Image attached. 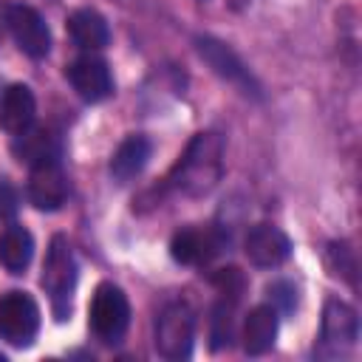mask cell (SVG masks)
Instances as JSON below:
<instances>
[{"instance_id":"ffe728a7","label":"cell","mask_w":362,"mask_h":362,"mask_svg":"<svg viewBox=\"0 0 362 362\" xmlns=\"http://www.w3.org/2000/svg\"><path fill=\"white\" fill-rule=\"evenodd\" d=\"M232 308H235V300H221L212 311V348H223L229 345L232 339Z\"/></svg>"},{"instance_id":"9a60e30c","label":"cell","mask_w":362,"mask_h":362,"mask_svg":"<svg viewBox=\"0 0 362 362\" xmlns=\"http://www.w3.org/2000/svg\"><path fill=\"white\" fill-rule=\"evenodd\" d=\"M34 257V238L25 226L8 223L0 232V263L11 274H23Z\"/></svg>"},{"instance_id":"8992f818","label":"cell","mask_w":362,"mask_h":362,"mask_svg":"<svg viewBox=\"0 0 362 362\" xmlns=\"http://www.w3.org/2000/svg\"><path fill=\"white\" fill-rule=\"evenodd\" d=\"M223 246L226 235L218 226H187L173 235L170 255L184 266H206L223 252Z\"/></svg>"},{"instance_id":"7a4b0ae2","label":"cell","mask_w":362,"mask_h":362,"mask_svg":"<svg viewBox=\"0 0 362 362\" xmlns=\"http://www.w3.org/2000/svg\"><path fill=\"white\" fill-rule=\"evenodd\" d=\"M40 283L51 297L57 320H65L68 311H71V294H74V286H76V260H74V252H71V246L62 235L51 238Z\"/></svg>"},{"instance_id":"30bf717a","label":"cell","mask_w":362,"mask_h":362,"mask_svg":"<svg viewBox=\"0 0 362 362\" xmlns=\"http://www.w3.org/2000/svg\"><path fill=\"white\" fill-rule=\"evenodd\" d=\"M246 257L260 266V269H274L280 263H286V257L291 255V240L283 229L272 226V223H257L249 229L246 235Z\"/></svg>"},{"instance_id":"52a82bcc","label":"cell","mask_w":362,"mask_h":362,"mask_svg":"<svg viewBox=\"0 0 362 362\" xmlns=\"http://www.w3.org/2000/svg\"><path fill=\"white\" fill-rule=\"evenodd\" d=\"M6 25H8L14 42L20 45V51H25L31 59H42L51 51V31H48V25L37 8L23 6V3L8 6L6 8Z\"/></svg>"},{"instance_id":"5bb4252c","label":"cell","mask_w":362,"mask_h":362,"mask_svg":"<svg viewBox=\"0 0 362 362\" xmlns=\"http://www.w3.org/2000/svg\"><path fill=\"white\" fill-rule=\"evenodd\" d=\"M277 339V311L266 305H255L243 322V351L252 356L266 354Z\"/></svg>"},{"instance_id":"7c38bea8","label":"cell","mask_w":362,"mask_h":362,"mask_svg":"<svg viewBox=\"0 0 362 362\" xmlns=\"http://www.w3.org/2000/svg\"><path fill=\"white\" fill-rule=\"evenodd\" d=\"M359 337V317L356 311L345 303V300H337V297H328L325 300V308H322V345L331 348L334 354L339 348H351Z\"/></svg>"},{"instance_id":"cb8c5ba5","label":"cell","mask_w":362,"mask_h":362,"mask_svg":"<svg viewBox=\"0 0 362 362\" xmlns=\"http://www.w3.org/2000/svg\"><path fill=\"white\" fill-rule=\"evenodd\" d=\"M0 42H3V34H0Z\"/></svg>"},{"instance_id":"ac0fdd59","label":"cell","mask_w":362,"mask_h":362,"mask_svg":"<svg viewBox=\"0 0 362 362\" xmlns=\"http://www.w3.org/2000/svg\"><path fill=\"white\" fill-rule=\"evenodd\" d=\"M147 158H150V141H147L144 136H127V139L116 147V153H113V158H110V175H113L119 184H124V181L136 178V175L144 170Z\"/></svg>"},{"instance_id":"5b68a950","label":"cell","mask_w":362,"mask_h":362,"mask_svg":"<svg viewBox=\"0 0 362 362\" xmlns=\"http://www.w3.org/2000/svg\"><path fill=\"white\" fill-rule=\"evenodd\" d=\"M40 331V305L25 291H8L0 297V339L25 348Z\"/></svg>"},{"instance_id":"ba28073f","label":"cell","mask_w":362,"mask_h":362,"mask_svg":"<svg viewBox=\"0 0 362 362\" xmlns=\"http://www.w3.org/2000/svg\"><path fill=\"white\" fill-rule=\"evenodd\" d=\"M68 79L85 102H102L113 93V76L105 59L85 54L68 65Z\"/></svg>"},{"instance_id":"e0dca14e","label":"cell","mask_w":362,"mask_h":362,"mask_svg":"<svg viewBox=\"0 0 362 362\" xmlns=\"http://www.w3.org/2000/svg\"><path fill=\"white\" fill-rule=\"evenodd\" d=\"M11 150L20 161H25L28 167H37V164H45V161H57L59 147H57V139L45 127H28V130L14 136Z\"/></svg>"},{"instance_id":"603a6c76","label":"cell","mask_w":362,"mask_h":362,"mask_svg":"<svg viewBox=\"0 0 362 362\" xmlns=\"http://www.w3.org/2000/svg\"><path fill=\"white\" fill-rule=\"evenodd\" d=\"M17 212V195L8 184H0V218H14Z\"/></svg>"},{"instance_id":"7402d4cb","label":"cell","mask_w":362,"mask_h":362,"mask_svg":"<svg viewBox=\"0 0 362 362\" xmlns=\"http://www.w3.org/2000/svg\"><path fill=\"white\" fill-rule=\"evenodd\" d=\"M266 291H269V305H272L274 311H291V308H294V288H291L288 283L277 280V283H272Z\"/></svg>"},{"instance_id":"2e32d148","label":"cell","mask_w":362,"mask_h":362,"mask_svg":"<svg viewBox=\"0 0 362 362\" xmlns=\"http://www.w3.org/2000/svg\"><path fill=\"white\" fill-rule=\"evenodd\" d=\"M68 34L71 40L85 48V51H96V48H105L107 40H110V28H107V20L93 11V8H76L71 17H68Z\"/></svg>"},{"instance_id":"44dd1931","label":"cell","mask_w":362,"mask_h":362,"mask_svg":"<svg viewBox=\"0 0 362 362\" xmlns=\"http://www.w3.org/2000/svg\"><path fill=\"white\" fill-rule=\"evenodd\" d=\"M212 286H215L226 300H235V303H238V297H240V291H243V286H246V277H243L240 269L229 266V269H218V272L212 274Z\"/></svg>"},{"instance_id":"8fae6325","label":"cell","mask_w":362,"mask_h":362,"mask_svg":"<svg viewBox=\"0 0 362 362\" xmlns=\"http://www.w3.org/2000/svg\"><path fill=\"white\" fill-rule=\"evenodd\" d=\"M68 198V178L59 167V161H45L31 167V178H28V201L37 209L54 212L65 204Z\"/></svg>"},{"instance_id":"9c48e42d","label":"cell","mask_w":362,"mask_h":362,"mask_svg":"<svg viewBox=\"0 0 362 362\" xmlns=\"http://www.w3.org/2000/svg\"><path fill=\"white\" fill-rule=\"evenodd\" d=\"M195 42H198V54L212 65V71H215L218 76H223L226 82L238 85L243 93H257V85H255L249 68L240 62V57H238L229 45H223V42L215 40V37H198Z\"/></svg>"},{"instance_id":"d6986e66","label":"cell","mask_w":362,"mask_h":362,"mask_svg":"<svg viewBox=\"0 0 362 362\" xmlns=\"http://www.w3.org/2000/svg\"><path fill=\"white\" fill-rule=\"evenodd\" d=\"M325 257H328V269L334 274H342L351 286H356V257L348 243H331Z\"/></svg>"},{"instance_id":"277c9868","label":"cell","mask_w":362,"mask_h":362,"mask_svg":"<svg viewBox=\"0 0 362 362\" xmlns=\"http://www.w3.org/2000/svg\"><path fill=\"white\" fill-rule=\"evenodd\" d=\"M195 339V311L187 303H170L156 322V351L164 359H187Z\"/></svg>"},{"instance_id":"3957f363","label":"cell","mask_w":362,"mask_h":362,"mask_svg":"<svg viewBox=\"0 0 362 362\" xmlns=\"http://www.w3.org/2000/svg\"><path fill=\"white\" fill-rule=\"evenodd\" d=\"M130 325V303H127V294L113 286V283H99L96 291H93V300H90V328L93 334L113 345L124 337Z\"/></svg>"},{"instance_id":"4fadbf2b","label":"cell","mask_w":362,"mask_h":362,"mask_svg":"<svg viewBox=\"0 0 362 362\" xmlns=\"http://www.w3.org/2000/svg\"><path fill=\"white\" fill-rule=\"evenodd\" d=\"M34 113H37V99L31 93L28 85H11L3 93V105H0V127L11 136L28 130L34 124Z\"/></svg>"},{"instance_id":"6da1fadb","label":"cell","mask_w":362,"mask_h":362,"mask_svg":"<svg viewBox=\"0 0 362 362\" xmlns=\"http://www.w3.org/2000/svg\"><path fill=\"white\" fill-rule=\"evenodd\" d=\"M223 175V139L218 133H195L170 173V184L184 195H206Z\"/></svg>"}]
</instances>
